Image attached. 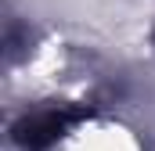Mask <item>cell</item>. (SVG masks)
Returning <instances> with one entry per match:
<instances>
[{
    "label": "cell",
    "mask_w": 155,
    "mask_h": 151,
    "mask_svg": "<svg viewBox=\"0 0 155 151\" xmlns=\"http://www.w3.org/2000/svg\"><path fill=\"white\" fill-rule=\"evenodd\" d=\"M83 108H69V104H58V108H43V112H33L25 115L18 126H15V140L29 151H43L51 148L58 137L69 133V126L83 119Z\"/></svg>",
    "instance_id": "cell-1"
}]
</instances>
